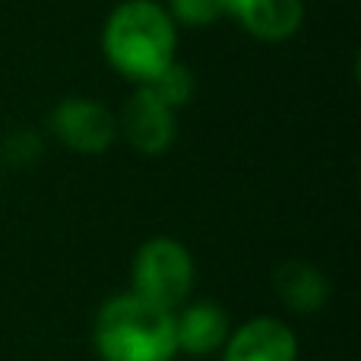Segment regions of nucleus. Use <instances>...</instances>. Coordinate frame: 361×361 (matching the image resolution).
<instances>
[{"instance_id": "f257e3e1", "label": "nucleus", "mask_w": 361, "mask_h": 361, "mask_svg": "<svg viewBox=\"0 0 361 361\" xmlns=\"http://www.w3.org/2000/svg\"><path fill=\"white\" fill-rule=\"evenodd\" d=\"M178 25L162 4L156 0H124L111 10L102 32L105 61L124 80L149 82L159 70L175 61Z\"/></svg>"}, {"instance_id": "f03ea898", "label": "nucleus", "mask_w": 361, "mask_h": 361, "mask_svg": "<svg viewBox=\"0 0 361 361\" xmlns=\"http://www.w3.org/2000/svg\"><path fill=\"white\" fill-rule=\"evenodd\" d=\"M92 345L102 361H175V311L133 292L114 295L95 314Z\"/></svg>"}, {"instance_id": "7ed1b4c3", "label": "nucleus", "mask_w": 361, "mask_h": 361, "mask_svg": "<svg viewBox=\"0 0 361 361\" xmlns=\"http://www.w3.org/2000/svg\"><path fill=\"white\" fill-rule=\"evenodd\" d=\"M133 295L152 301L159 307L178 311L193 292V279H197V267L193 257L178 238L156 235L146 238L133 254L130 267Z\"/></svg>"}, {"instance_id": "20e7f679", "label": "nucleus", "mask_w": 361, "mask_h": 361, "mask_svg": "<svg viewBox=\"0 0 361 361\" xmlns=\"http://www.w3.org/2000/svg\"><path fill=\"white\" fill-rule=\"evenodd\" d=\"M48 127L70 152L80 156H99L118 140V118L108 105L86 95H67L51 108Z\"/></svg>"}, {"instance_id": "39448f33", "label": "nucleus", "mask_w": 361, "mask_h": 361, "mask_svg": "<svg viewBox=\"0 0 361 361\" xmlns=\"http://www.w3.org/2000/svg\"><path fill=\"white\" fill-rule=\"evenodd\" d=\"M118 137H124L143 156H162L171 149L178 137L175 108H169L152 92L137 86V92L127 99L124 111L118 118Z\"/></svg>"}, {"instance_id": "423d86ee", "label": "nucleus", "mask_w": 361, "mask_h": 361, "mask_svg": "<svg viewBox=\"0 0 361 361\" xmlns=\"http://www.w3.org/2000/svg\"><path fill=\"white\" fill-rule=\"evenodd\" d=\"M222 361H298L295 330L279 317H250L228 333Z\"/></svg>"}, {"instance_id": "0eeeda50", "label": "nucleus", "mask_w": 361, "mask_h": 361, "mask_svg": "<svg viewBox=\"0 0 361 361\" xmlns=\"http://www.w3.org/2000/svg\"><path fill=\"white\" fill-rule=\"evenodd\" d=\"M231 333V320L228 311L216 301L203 298V301H184L175 311V343H178V355L190 358H203L212 355L225 345Z\"/></svg>"}, {"instance_id": "6e6552de", "label": "nucleus", "mask_w": 361, "mask_h": 361, "mask_svg": "<svg viewBox=\"0 0 361 361\" xmlns=\"http://www.w3.org/2000/svg\"><path fill=\"white\" fill-rule=\"evenodd\" d=\"M228 19L260 42H286L301 29L305 0H231Z\"/></svg>"}, {"instance_id": "1a4fd4ad", "label": "nucleus", "mask_w": 361, "mask_h": 361, "mask_svg": "<svg viewBox=\"0 0 361 361\" xmlns=\"http://www.w3.org/2000/svg\"><path fill=\"white\" fill-rule=\"evenodd\" d=\"M273 286L279 301L295 314H317L330 301V279L324 276V269L307 260L279 263Z\"/></svg>"}, {"instance_id": "9d476101", "label": "nucleus", "mask_w": 361, "mask_h": 361, "mask_svg": "<svg viewBox=\"0 0 361 361\" xmlns=\"http://www.w3.org/2000/svg\"><path fill=\"white\" fill-rule=\"evenodd\" d=\"M140 89H146V92H152L159 102H165L169 108H178L187 105V102L193 99V89H197V82H193V73L184 67V63L171 61L165 70H159L156 76H152L149 82H143Z\"/></svg>"}, {"instance_id": "9b49d317", "label": "nucleus", "mask_w": 361, "mask_h": 361, "mask_svg": "<svg viewBox=\"0 0 361 361\" xmlns=\"http://www.w3.org/2000/svg\"><path fill=\"white\" fill-rule=\"evenodd\" d=\"M165 10H169V16L175 19V25L200 29V25H212V23L228 16L231 0H169Z\"/></svg>"}, {"instance_id": "f8f14e48", "label": "nucleus", "mask_w": 361, "mask_h": 361, "mask_svg": "<svg viewBox=\"0 0 361 361\" xmlns=\"http://www.w3.org/2000/svg\"><path fill=\"white\" fill-rule=\"evenodd\" d=\"M4 152L13 165H32L38 156H42V140L35 133L23 130V133H10L4 143Z\"/></svg>"}]
</instances>
